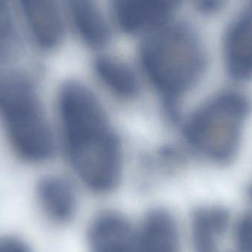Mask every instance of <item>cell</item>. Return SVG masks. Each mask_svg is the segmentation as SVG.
I'll return each mask as SVG.
<instances>
[{
	"mask_svg": "<svg viewBox=\"0 0 252 252\" xmlns=\"http://www.w3.org/2000/svg\"><path fill=\"white\" fill-rule=\"evenodd\" d=\"M58 107L65 154L77 176L94 192L113 190L122 173V148L95 94L78 81H67Z\"/></svg>",
	"mask_w": 252,
	"mask_h": 252,
	"instance_id": "1",
	"label": "cell"
},
{
	"mask_svg": "<svg viewBox=\"0 0 252 252\" xmlns=\"http://www.w3.org/2000/svg\"><path fill=\"white\" fill-rule=\"evenodd\" d=\"M144 72L174 118L178 103L204 78L208 59L196 32L185 25L151 32L140 49Z\"/></svg>",
	"mask_w": 252,
	"mask_h": 252,
	"instance_id": "2",
	"label": "cell"
},
{
	"mask_svg": "<svg viewBox=\"0 0 252 252\" xmlns=\"http://www.w3.org/2000/svg\"><path fill=\"white\" fill-rule=\"evenodd\" d=\"M252 114V97L237 87L213 93L188 116L183 133L194 154L218 167L235 162L244 127Z\"/></svg>",
	"mask_w": 252,
	"mask_h": 252,
	"instance_id": "3",
	"label": "cell"
},
{
	"mask_svg": "<svg viewBox=\"0 0 252 252\" xmlns=\"http://www.w3.org/2000/svg\"><path fill=\"white\" fill-rule=\"evenodd\" d=\"M0 121L13 151L40 162L54 151V139L36 89L17 73L0 71Z\"/></svg>",
	"mask_w": 252,
	"mask_h": 252,
	"instance_id": "4",
	"label": "cell"
},
{
	"mask_svg": "<svg viewBox=\"0 0 252 252\" xmlns=\"http://www.w3.org/2000/svg\"><path fill=\"white\" fill-rule=\"evenodd\" d=\"M222 61L232 82H252V12L241 13L229 24L222 41Z\"/></svg>",
	"mask_w": 252,
	"mask_h": 252,
	"instance_id": "5",
	"label": "cell"
},
{
	"mask_svg": "<svg viewBox=\"0 0 252 252\" xmlns=\"http://www.w3.org/2000/svg\"><path fill=\"white\" fill-rule=\"evenodd\" d=\"M180 0H112L115 18L127 32H153L166 25Z\"/></svg>",
	"mask_w": 252,
	"mask_h": 252,
	"instance_id": "6",
	"label": "cell"
},
{
	"mask_svg": "<svg viewBox=\"0 0 252 252\" xmlns=\"http://www.w3.org/2000/svg\"><path fill=\"white\" fill-rule=\"evenodd\" d=\"M31 36L46 50L60 44L63 34L56 0H17Z\"/></svg>",
	"mask_w": 252,
	"mask_h": 252,
	"instance_id": "7",
	"label": "cell"
},
{
	"mask_svg": "<svg viewBox=\"0 0 252 252\" xmlns=\"http://www.w3.org/2000/svg\"><path fill=\"white\" fill-rule=\"evenodd\" d=\"M92 252H138L135 229L117 213L99 215L89 230Z\"/></svg>",
	"mask_w": 252,
	"mask_h": 252,
	"instance_id": "8",
	"label": "cell"
},
{
	"mask_svg": "<svg viewBox=\"0 0 252 252\" xmlns=\"http://www.w3.org/2000/svg\"><path fill=\"white\" fill-rule=\"evenodd\" d=\"M138 252H179V228L167 210L154 209L135 229Z\"/></svg>",
	"mask_w": 252,
	"mask_h": 252,
	"instance_id": "9",
	"label": "cell"
},
{
	"mask_svg": "<svg viewBox=\"0 0 252 252\" xmlns=\"http://www.w3.org/2000/svg\"><path fill=\"white\" fill-rule=\"evenodd\" d=\"M36 195L41 210L51 221L65 223L73 218L76 192L67 179L60 176L44 178L37 187Z\"/></svg>",
	"mask_w": 252,
	"mask_h": 252,
	"instance_id": "10",
	"label": "cell"
},
{
	"mask_svg": "<svg viewBox=\"0 0 252 252\" xmlns=\"http://www.w3.org/2000/svg\"><path fill=\"white\" fill-rule=\"evenodd\" d=\"M94 70L102 84L118 97L132 99L137 96V76L126 63L111 58H100L94 63Z\"/></svg>",
	"mask_w": 252,
	"mask_h": 252,
	"instance_id": "11",
	"label": "cell"
},
{
	"mask_svg": "<svg viewBox=\"0 0 252 252\" xmlns=\"http://www.w3.org/2000/svg\"><path fill=\"white\" fill-rule=\"evenodd\" d=\"M75 26L84 40L93 47L107 41L106 24L94 0H66Z\"/></svg>",
	"mask_w": 252,
	"mask_h": 252,
	"instance_id": "12",
	"label": "cell"
},
{
	"mask_svg": "<svg viewBox=\"0 0 252 252\" xmlns=\"http://www.w3.org/2000/svg\"><path fill=\"white\" fill-rule=\"evenodd\" d=\"M15 37V27L7 0H0V56L8 50Z\"/></svg>",
	"mask_w": 252,
	"mask_h": 252,
	"instance_id": "13",
	"label": "cell"
},
{
	"mask_svg": "<svg viewBox=\"0 0 252 252\" xmlns=\"http://www.w3.org/2000/svg\"><path fill=\"white\" fill-rule=\"evenodd\" d=\"M235 236L240 252H252V211L247 212L238 219Z\"/></svg>",
	"mask_w": 252,
	"mask_h": 252,
	"instance_id": "14",
	"label": "cell"
},
{
	"mask_svg": "<svg viewBox=\"0 0 252 252\" xmlns=\"http://www.w3.org/2000/svg\"><path fill=\"white\" fill-rule=\"evenodd\" d=\"M0 252H32L26 241L14 235L0 236Z\"/></svg>",
	"mask_w": 252,
	"mask_h": 252,
	"instance_id": "15",
	"label": "cell"
},
{
	"mask_svg": "<svg viewBox=\"0 0 252 252\" xmlns=\"http://www.w3.org/2000/svg\"><path fill=\"white\" fill-rule=\"evenodd\" d=\"M197 5L206 13H214L224 5L226 0H195Z\"/></svg>",
	"mask_w": 252,
	"mask_h": 252,
	"instance_id": "16",
	"label": "cell"
},
{
	"mask_svg": "<svg viewBox=\"0 0 252 252\" xmlns=\"http://www.w3.org/2000/svg\"><path fill=\"white\" fill-rule=\"evenodd\" d=\"M247 195L249 199L252 202V182L249 185L247 189Z\"/></svg>",
	"mask_w": 252,
	"mask_h": 252,
	"instance_id": "17",
	"label": "cell"
}]
</instances>
